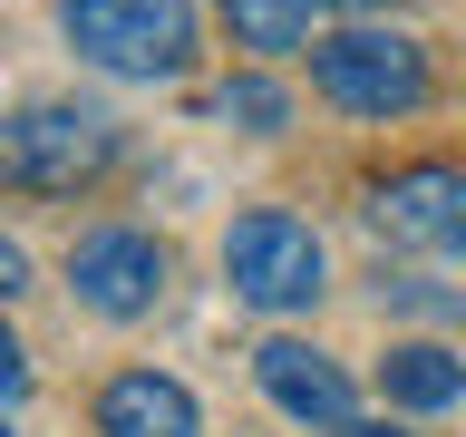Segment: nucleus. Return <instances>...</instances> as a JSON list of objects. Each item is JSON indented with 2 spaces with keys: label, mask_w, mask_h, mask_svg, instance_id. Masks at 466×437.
Returning <instances> with one entry per match:
<instances>
[{
  "label": "nucleus",
  "mask_w": 466,
  "mask_h": 437,
  "mask_svg": "<svg viewBox=\"0 0 466 437\" xmlns=\"http://www.w3.org/2000/svg\"><path fill=\"white\" fill-rule=\"evenodd\" d=\"M78 58L116 78H185L195 68V0H58Z\"/></svg>",
  "instance_id": "1"
},
{
  "label": "nucleus",
  "mask_w": 466,
  "mask_h": 437,
  "mask_svg": "<svg viewBox=\"0 0 466 437\" xmlns=\"http://www.w3.org/2000/svg\"><path fill=\"white\" fill-rule=\"evenodd\" d=\"M311 87L350 117H408L428 97V58L399 29H330V39H311Z\"/></svg>",
  "instance_id": "3"
},
{
  "label": "nucleus",
  "mask_w": 466,
  "mask_h": 437,
  "mask_svg": "<svg viewBox=\"0 0 466 437\" xmlns=\"http://www.w3.org/2000/svg\"><path fill=\"white\" fill-rule=\"evenodd\" d=\"M330 437H408V428H360V418H350V428H330Z\"/></svg>",
  "instance_id": "13"
},
{
  "label": "nucleus",
  "mask_w": 466,
  "mask_h": 437,
  "mask_svg": "<svg viewBox=\"0 0 466 437\" xmlns=\"http://www.w3.org/2000/svg\"><path fill=\"white\" fill-rule=\"evenodd\" d=\"M10 291H29V253L10 243V233H0V301H10Z\"/></svg>",
  "instance_id": "12"
},
{
  "label": "nucleus",
  "mask_w": 466,
  "mask_h": 437,
  "mask_svg": "<svg viewBox=\"0 0 466 437\" xmlns=\"http://www.w3.org/2000/svg\"><path fill=\"white\" fill-rule=\"evenodd\" d=\"M0 437H10V428H0Z\"/></svg>",
  "instance_id": "14"
},
{
  "label": "nucleus",
  "mask_w": 466,
  "mask_h": 437,
  "mask_svg": "<svg viewBox=\"0 0 466 437\" xmlns=\"http://www.w3.org/2000/svg\"><path fill=\"white\" fill-rule=\"evenodd\" d=\"M214 117H233V127H253V137H272V127L291 117V97H282L272 78H224V87H214Z\"/></svg>",
  "instance_id": "10"
},
{
  "label": "nucleus",
  "mask_w": 466,
  "mask_h": 437,
  "mask_svg": "<svg viewBox=\"0 0 466 437\" xmlns=\"http://www.w3.org/2000/svg\"><path fill=\"white\" fill-rule=\"evenodd\" d=\"M195 428H204L195 389L166 370H116L97 389V437H195Z\"/></svg>",
  "instance_id": "8"
},
{
  "label": "nucleus",
  "mask_w": 466,
  "mask_h": 437,
  "mask_svg": "<svg viewBox=\"0 0 466 437\" xmlns=\"http://www.w3.org/2000/svg\"><path fill=\"white\" fill-rule=\"evenodd\" d=\"M107 166H116V117H97V107L39 97V107L0 117V175L29 185V195H68V185H87Z\"/></svg>",
  "instance_id": "2"
},
{
  "label": "nucleus",
  "mask_w": 466,
  "mask_h": 437,
  "mask_svg": "<svg viewBox=\"0 0 466 437\" xmlns=\"http://www.w3.org/2000/svg\"><path fill=\"white\" fill-rule=\"evenodd\" d=\"M370 224L389 233V243H418V253H466V175L457 166L389 175L370 195Z\"/></svg>",
  "instance_id": "6"
},
{
  "label": "nucleus",
  "mask_w": 466,
  "mask_h": 437,
  "mask_svg": "<svg viewBox=\"0 0 466 437\" xmlns=\"http://www.w3.org/2000/svg\"><path fill=\"white\" fill-rule=\"evenodd\" d=\"M253 379L272 389V408H291L301 428H350V370L311 340H262L253 350Z\"/></svg>",
  "instance_id": "7"
},
{
  "label": "nucleus",
  "mask_w": 466,
  "mask_h": 437,
  "mask_svg": "<svg viewBox=\"0 0 466 437\" xmlns=\"http://www.w3.org/2000/svg\"><path fill=\"white\" fill-rule=\"evenodd\" d=\"M224 10H233V0H224Z\"/></svg>",
  "instance_id": "15"
},
{
  "label": "nucleus",
  "mask_w": 466,
  "mask_h": 437,
  "mask_svg": "<svg viewBox=\"0 0 466 437\" xmlns=\"http://www.w3.org/2000/svg\"><path fill=\"white\" fill-rule=\"evenodd\" d=\"M379 389H389V408H447V399H466V360L437 340H399L379 360Z\"/></svg>",
  "instance_id": "9"
},
{
  "label": "nucleus",
  "mask_w": 466,
  "mask_h": 437,
  "mask_svg": "<svg viewBox=\"0 0 466 437\" xmlns=\"http://www.w3.org/2000/svg\"><path fill=\"white\" fill-rule=\"evenodd\" d=\"M20 389H29V350L0 330V399H20Z\"/></svg>",
  "instance_id": "11"
},
{
  "label": "nucleus",
  "mask_w": 466,
  "mask_h": 437,
  "mask_svg": "<svg viewBox=\"0 0 466 437\" xmlns=\"http://www.w3.org/2000/svg\"><path fill=\"white\" fill-rule=\"evenodd\" d=\"M224 282L253 311H311L320 301V233L301 214H243L224 233Z\"/></svg>",
  "instance_id": "4"
},
{
  "label": "nucleus",
  "mask_w": 466,
  "mask_h": 437,
  "mask_svg": "<svg viewBox=\"0 0 466 437\" xmlns=\"http://www.w3.org/2000/svg\"><path fill=\"white\" fill-rule=\"evenodd\" d=\"M68 291H78L97 320H137L166 301V243L137 224H97L68 243Z\"/></svg>",
  "instance_id": "5"
}]
</instances>
